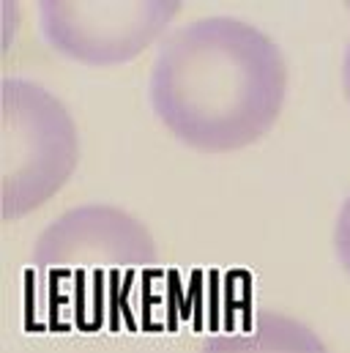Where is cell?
I'll use <instances>...</instances> for the list:
<instances>
[{
  "instance_id": "cell-1",
  "label": "cell",
  "mask_w": 350,
  "mask_h": 353,
  "mask_svg": "<svg viewBox=\"0 0 350 353\" xmlns=\"http://www.w3.org/2000/svg\"><path fill=\"white\" fill-rule=\"evenodd\" d=\"M287 99V63L276 41L238 17H203L159 44L148 101L178 143L230 154L260 143Z\"/></svg>"
},
{
  "instance_id": "cell-2",
  "label": "cell",
  "mask_w": 350,
  "mask_h": 353,
  "mask_svg": "<svg viewBox=\"0 0 350 353\" xmlns=\"http://www.w3.org/2000/svg\"><path fill=\"white\" fill-rule=\"evenodd\" d=\"M33 285L52 318L93 326L126 290L156 271L159 247L129 211L107 203L77 205L44 228L30 252Z\"/></svg>"
},
{
  "instance_id": "cell-3",
  "label": "cell",
  "mask_w": 350,
  "mask_h": 353,
  "mask_svg": "<svg viewBox=\"0 0 350 353\" xmlns=\"http://www.w3.org/2000/svg\"><path fill=\"white\" fill-rule=\"evenodd\" d=\"M80 165V129L69 107L25 77L0 83V211L6 222L50 203Z\"/></svg>"
},
{
  "instance_id": "cell-4",
  "label": "cell",
  "mask_w": 350,
  "mask_h": 353,
  "mask_svg": "<svg viewBox=\"0 0 350 353\" xmlns=\"http://www.w3.org/2000/svg\"><path fill=\"white\" fill-rule=\"evenodd\" d=\"M178 14L175 0H44L39 3V30L69 61L121 66L151 50Z\"/></svg>"
},
{
  "instance_id": "cell-5",
  "label": "cell",
  "mask_w": 350,
  "mask_h": 353,
  "mask_svg": "<svg viewBox=\"0 0 350 353\" xmlns=\"http://www.w3.org/2000/svg\"><path fill=\"white\" fill-rule=\"evenodd\" d=\"M334 252H337V261L342 265L345 276L350 279V194L342 200L337 222H334Z\"/></svg>"
},
{
  "instance_id": "cell-6",
  "label": "cell",
  "mask_w": 350,
  "mask_h": 353,
  "mask_svg": "<svg viewBox=\"0 0 350 353\" xmlns=\"http://www.w3.org/2000/svg\"><path fill=\"white\" fill-rule=\"evenodd\" d=\"M342 90H345V99L350 104V41L345 47V55H342Z\"/></svg>"
}]
</instances>
